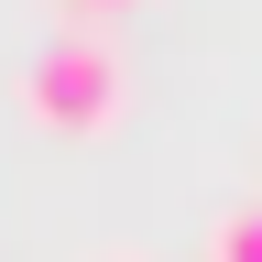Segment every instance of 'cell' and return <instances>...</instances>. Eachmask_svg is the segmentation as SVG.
Returning <instances> with one entry per match:
<instances>
[{
    "label": "cell",
    "instance_id": "obj_1",
    "mask_svg": "<svg viewBox=\"0 0 262 262\" xmlns=\"http://www.w3.org/2000/svg\"><path fill=\"white\" fill-rule=\"evenodd\" d=\"M22 110L44 120V131H110L120 110H131V66H120V44L110 33H55L44 55L22 66Z\"/></svg>",
    "mask_w": 262,
    "mask_h": 262
},
{
    "label": "cell",
    "instance_id": "obj_2",
    "mask_svg": "<svg viewBox=\"0 0 262 262\" xmlns=\"http://www.w3.org/2000/svg\"><path fill=\"white\" fill-rule=\"evenodd\" d=\"M208 262H262V208H229L208 229Z\"/></svg>",
    "mask_w": 262,
    "mask_h": 262
},
{
    "label": "cell",
    "instance_id": "obj_3",
    "mask_svg": "<svg viewBox=\"0 0 262 262\" xmlns=\"http://www.w3.org/2000/svg\"><path fill=\"white\" fill-rule=\"evenodd\" d=\"M66 33H98V22H120V11H142V0H55Z\"/></svg>",
    "mask_w": 262,
    "mask_h": 262
}]
</instances>
